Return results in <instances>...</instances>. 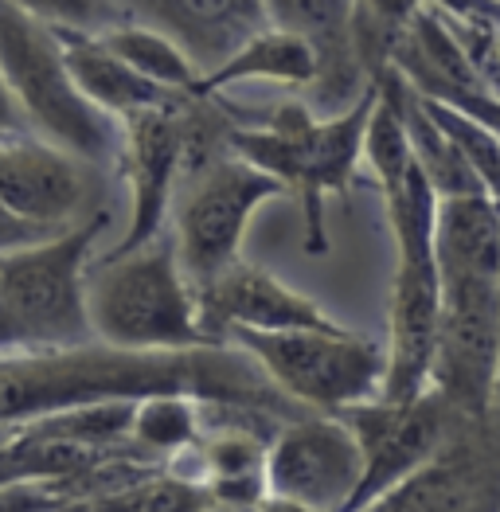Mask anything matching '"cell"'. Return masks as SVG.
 <instances>
[{
  "instance_id": "obj_1",
  "label": "cell",
  "mask_w": 500,
  "mask_h": 512,
  "mask_svg": "<svg viewBox=\"0 0 500 512\" xmlns=\"http://www.w3.org/2000/svg\"><path fill=\"white\" fill-rule=\"evenodd\" d=\"M188 395L196 403L250 407L278 419H305L313 411L290 403L266 372L235 344H211L188 352H122L110 344H86L67 352H12L0 356V427H28L47 415H63L90 403Z\"/></svg>"
},
{
  "instance_id": "obj_2",
  "label": "cell",
  "mask_w": 500,
  "mask_h": 512,
  "mask_svg": "<svg viewBox=\"0 0 500 512\" xmlns=\"http://www.w3.org/2000/svg\"><path fill=\"white\" fill-rule=\"evenodd\" d=\"M387 223L395 235V282H391V333H387V376L383 403H415L430 391L438 321H442V274H438V196L411 161L375 172Z\"/></svg>"
},
{
  "instance_id": "obj_3",
  "label": "cell",
  "mask_w": 500,
  "mask_h": 512,
  "mask_svg": "<svg viewBox=\"0 0 500 512\" xmlns=\"http://www.w3.org/2000/svg\"><path fill=\"white\" fill-rule=\"evenodd\" d=\"M379 102V86H372L352 110L336 118H317L301 102L274 106L262 126H231V153L254 169L270 172L286 184V192L301 196L305 208V251L325 255V196L348 192L356 161L364 153L368 122Z\"/></svg>"
},
{
  "instance_id": "obj_4",
  "label": "cell",
  "mask_w": 500,
  "mask_h": 512,
  "mask_svg": "<svg viewBox=\"0 0 500 512\" xmlns=\"http://www.w3.org/2000/svg\"><path fill=\"white\" fill-rule=\"evenodd\" d=\"M0 75L36 137L90 169L122 161L125 129L86 98L63 55V40L43 20L0 0Z\"/></svg>"
},
{
  "instance_id": "obj_5",
  "label": "cell",
  "mask_w": 500,
  "mask_h": 512,
  "mask_svg": "<svg viewBox=\"0 0 500 512\" xmlns=\"http://www.w3.org/2000/svg\"><path fill=\"white\" fill-rule=\"evenodd\" d=\"M86 313L94 341L122 352L211 348L172 235H157L122 258H106L94 274L86 270Z\"/></svg>"
},
{
  "instance_id": "obj_6",
  "label": "cell",
  "mask_w": 500,
  "mask_h": 512,
  "mask_svg": "<svg viewBox=\"0 0 500 512\" xmlns=\"http://www.w3.org/2000/svg\"><path fill=\"white\" fill-rule=\"evenodd\" d=\"M102 227L106 212L47 243L0 255V356L98 344L86 313V258Z\"/></svg>"
},
{
  "instance_id": "obj_7",
  "label": "cell",
  "mask_w": 500,
  "mask_h": 512,
  "mask_svg": "<svg viewBox=\"0 0 500 512\" xmlns=\"http://www.w3.org/2000/svg\"><path fill=\"white\" fill-rule=\"evenodd\" d=\"M227 344L254 356L266 380L313 415H340L372 403L387 376V344L360 333H250L235 329Z\"/></svg>"
},
{
  "instance_id": "obj_8",
  "label": "cell",
  "mask_w": 500,
  "mask_h": 512,
  "mask_svg": "<svg viewBox=\"0 0 500 512\" xmlns=\"http://www.w3.org/2000/svg\"><path fill=\"white\" fill-rule=\"evenodd\" d=\"M270 196H286V184L235 153H223L208 169L184 180L180 196L172 200V243L196 294L239 262L250 215Z\"/></svg>"
},
{
  "instance_id": "obj_9",
  "label": "cell",
  "mask_w": 500,
  "mask_h": 512,
  "mask_svg": "<svg viewBox=\"0 0 500 512\" xmlns=\"http://www.w3.org/2000/svg\"><path fill=\"white\" fill-rule=\"evenodd\" d=\"M442 321L430 391L465 419H493L500 368V274L442 266Z\"/></svg>"
},
{
  "instance_id": "obj_10",
  "label": "cell",
  "mask_w": 500,
  "mask_h": 512,
  "mask_svg": "<svg viewBox=\"0 0 500 512\" xmlns=\"http://www.w3.org/2000/svg\"><path fill=\"white\" fill-rule=\"evenodd\" d=\"M340 419L352 427L364 454L360 485L340 512H364L379 497H387L395 485H403L418 466H426L465 415H458L438 391H426L415 403L372 399L340 411Z\"/></svg>"
},
{
  "instance_id": "obj_11",
  "label": "cell",
  "mask_w": 500,
  "mask_h": 512,
  "mask_svg": "<svg viewBox=\"0 0 500 512\" xmlns=\"http://www.w3.org/2000/svg\"><path fill=\"white\" fill-rule=\"evenodd\" d=\"M364 473V454L340 415H305L278 430L266 450V489L313 512H340Z\"/></svg>"
},
{
  "instance_id": "obj_12",
  "label": "cell",
  "mask_w": 500,
  "mask_h": 512,
  "mask_svg": "<svg viewBox=\"0 0 500 512\" xmlns=\"http://www.w3.org/2000/svg\"><path fill=\"white\" fill-rule=\"evenodd\" d=\"M364 512H500V419H461L426 466Z\"/></svg>"
},
{
  "instance_id": "obj_13",
  "label": "cell",
  "mask_w": 500,
  "mask_h": 512,
  "mask_svg": "<svg viewBox=\"0 0 500 512\" xmlns=\"http://www.w3.org/2000/svg\"><path fill=\"white\" fill-rule=\"evenodd\" d=\"M94 172L36 133L0 137V204L24 223L71 231L98 215L90 212Z\"/></svg>"
},
{
  "instance_id": "obj_14",
  "label": "cell",
  "mask_w": 500,
  "mask_h": 512,
  "mask_svg": "<svg viewBox=\"0 0 500 512\" xmlns=\"http://www.w3.org/2000/svg\"><path fill=\"white\" fill-rule=\"evenodd\" d=\"M262 12H266V28L297 36L313 47L317 79L305 90L317 118H336L352 110L375 86L364 75L352 36L360 0H262Z\"/></svg>"
},
{
  "instance_id": "obj_15",
  "label": "cell",
  "mask_w": 500,
  "mask_h": 512,
  "mask_svg": "<svg viewBox=\"0 0 500 512\" xmlns=\"http://www.w3.org/2000/svg\"><path fill=\"white\" fill-rule=\"evenodd\" d=\"M184 102L188 94H180L176 102L157 106V110H141L122 122V165L129 176V192H133V212H129L125 239L106 258L141 251L145 243L165 235V215L176 180H180V161H184Z\"/></svg>"
},
{
  "instance_id": "obj_16",
  "label": "cell",
  "mask_w": 500,
  "mask_h": 512,
  "mask_svg": "<svg viewBox=\"0 0 500 512\" xmlns=\"http://www.w3.org/2000/svg\"><path fill=\"white\" fill-rule=\"evenodd\" d=\"M200 329L211 344H227L235 329L250 333H340L333 317L313 298L290 290L270 270L235 262L219 282L196 294Z\"/></svg>"
},
{
  "instance_id": "obj_17",
  "label": "cell",
  "mask_w": 500,
  "mask_h": 512,
  "mask_svg": "<svg viewBox=\"0 0 500 512\" xmlns=\"http://www.w3.org/2000/svg\"><path fill=\"white\" fill-rule=\"evenodd\" d=\"M125 24H141L172 40L208 79L258 32H266L262 0H110Z\"/></svg>"
},
{
  "instance_id": "obj_18",
  "label": "cell",
  "mask_w": 500,
  "mask_h": 512,
  "mask_svg": "<svg viewBox=\"0 0 500 512\" xmlns=\"http://www.w3.org/2000/svg\"><path fill=\"white\" fill-rule=\"evenodd\" d=\"M63 40V55H67V67L75 75V83L86 98L106 110L110 118H133L141 110H157V106H168L176 102L180 94H172L165 86L141 79L133 67H125L122 59L98 40V36H79V32H59Z\"/></svg>"
},
{
  "instance_id": "obj_19",
  "label": "cell",
  "mask_w": 500,
  "mask_h": 512,
  "mask_svg": "<svg viewBox=\"0 0 500 512\" xmlns=\"http://www.w3.org/2000/svg\"><path fill=\"white\" fill-rule=\"evenodd\" d=\"M434 251L442 266L500 274V208L489 196L438 200Z\"/></svg>"
},
{
  "instance_id": "obj_20",
  "label": "cell",
  "mask_w": 500,
  "mask_h": 512,
  "mask_svg": "<svg viewBox=\"0 0 500 512\" xmlns=\"http://www.w3.org/2000/svg\"><path fill=\"white\" fill-rule=\"evenodd\" d=\"M243 79H274V83L286 86H309L317 79V55L305 40L266 28L239 55H231L219 71L200 79L196 98H215L223 86L243 83Z\"/></svg>"
},
{
  "instance_id": "obj_21",
  "label": "cell",
  "mask_w": 500,
  "mask_h": 512,
  "mask_svg": "<svg viewBox=\"0 0 500 512\" xmlns=\"http://www.w3.org/2000/svg\"><path fill=\"white\" fill-rule=\"evenodd\" d=\"M98 40L106 43L125 67H133L141 79L165 86L172 94H196V86L204 79V75L192 67V59H188L172 40H165L161 32H153V28L118 24V28L102 32Z\"/></svg>"
},
{
  "instance_id": "obj_22",
  "label": "cell",
  "mask_w": 500,
  "mask_h": 512,
  "mask_svg": "<svg viewBox=\"0 0 500 512\" xmlns=\"http://www.w3.org/2000/svg\"><path fill=\"white\" fill-rule=\"evenodd\" d=\"M204 423H200V403L188 395H153L137 403L129 442L141 446L145 454H180L188 446H200Z\"/></svg>"
},
{
  "instance_id": "obj_23",
  "label": "cell",
  "mask_w": 500,
  "mask_h": 512,
  "mask_svg": "<svg viewBox=\"0 0 500 512\" xmlns=\"http://www.w3.org/2000/svg\"><path fill=\"white\" fill-rule=\"evenodd\" d=\"M418 106L426 110V118L442 129L454 145L461 149V157L473 165V172L481 176L485 192L493 196V204L500 208V137L493 129H485L481 122H473L469 114H461L454 106H442L434 98H422L418 94Z\"/></svg>"
},
{
  "instance_id": "obj_24",
  "label": "cell",
  "mask_w": 500,
  "mask_h": 512,
  "mask_svg": "<svg viewBox=\"0 0 500 512\" xmlns=\"http://www.w3.org/2000/svg\"><path fill=\"white\" fill-rule=\"evenodd\" d=\"M4 4L36 16L55 32H79V36H102L125 24L110 0H4Z\"/></svg>"
},
{
  "instance_id": "obj_25",
  "label": "cell",
  "mask_w": 500,
  "mask_h": 512,
  "mask_svg": "<svg viewBox=\"0 0 500 512\" xmlns=\"http://www.w3.org/2000/svg\"><path fill=\"white\" fill-rule=\"evenodd\" d=\"M422 8L438 12L450 24H465V28H500L497 0H422Z\"/></svg>"
},
{
  "instance_id": "obj_26",
  "label": "cell",
  "mask_w": 500,
  "mask_h": 512,
  "mask_svg": "<svg viewBox=\"0 0 500 512\" xmlns=\"http://www.w3.org/2000/svg\"><path fill=\"white\" fill-rule=\"evenodd\" d=\"M55 235H63V231H47V227H36V223H24L20 215H12L0 204V255L36 247V243H47V239H55Z\"/></svg>"
},
{
  "instance_id": "obj_27",
  "label": "cell",
  "mask_w": 500,
  "mask_h": 512,
  "mask_svg": "<svg viewBox=\"0 0 500 512\" xmlns=\"http://www.w3.org/2000/svg\"><path fill=\"white\" fill-rule=\"evenodd\" d=\"M24 133H32V126H28L24 110H20V102L12 98L4 75H0V137H24Z\"/></svg>"
},
{
  "instance_id": "obj_28",
  "label": "cell",
  "mask_w": 500,
  "mask_h": 512,
  "mask_svg": "<svg viewBox=\"0 0 500 512\" xmlns=\"http://www.w3.org/2000/svg\"><path fill=\"white\" fill-rule=\"evenodd\" d=\"M254 512H313L309 505H297V501H286V497H266Z\"/></svg>"
},
{
  "instance_id": "obj_29",
  "label": "cell",
  "mask_w": 500,
  "mask_h": 512,
  "mask_svg": "<svg viewBox=\"0 0 500 512\" xmlns=\"http://www.w3.org/2000/svg\"><path fill=\"white\" fill-rule=\"evenodd\" d=\"M47 512H110V509H106V501H67V505H55V509Z\"/></svg>"
},
{
  "instance_id": "obj_30",
  "label": "cell",
  "mask_w": 500,
  "mask_h": 512,
  "mask_svg": "<svg viewBox=\"0 0 500 512\" xmlns=\"http://www.w3.org/2000/svg\"><path fill=\"white\" fill-rule=\"evenodd\" d=\"M493 415L500 419V368H497V399H493Z\"/></svg>"
},
{
  "instance_id": "obj_31",
  "label": "cell",
  "mask_w": 500,
  "mask_h": 512,
  "mask_svg": "<svg viewBox=\"0 0 500 512\" xmlns=\"http://www.w3.org/2000/svg\"><path fill=\"white\" fill-rule=\"evenodd\" d=\"M12 434H16V427H0V446H4V442H8Z\"/></svg>"
},
{
  "instance_id": "obj_32",
  "label": "cell",
  "mask_w": 500,
  "mask_h": 512,
  "mask_svg": "<svg viewBox=\"0 0 500 512\" xmlns=\"http://www.w3.org/2000/svg\"><path fill=\"white\" fill-rule=\"evenodd\" d=\"M497 4H500V0H497Z\"/></svg>"
}]
</instances>
